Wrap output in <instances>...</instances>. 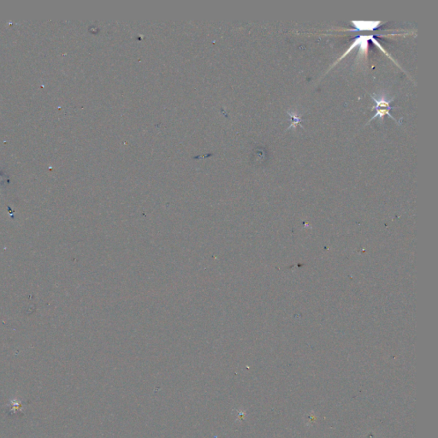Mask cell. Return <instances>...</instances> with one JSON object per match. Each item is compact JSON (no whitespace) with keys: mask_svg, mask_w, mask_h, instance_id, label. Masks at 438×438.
Returning <instances> with one entry per match:
<instances>
[{"mask_svg":"<svg viewBox=\"0 0 438 438\" xmlns=\"http://www.w3.org/2000/svg\"><path fill=\"white\" fill-rule=\"evenodd\" d=\"M370 96H371V98L374 101V106H372V109L373 110H375L376 111V110L379 109H387L390 111V110L397 108V106H392L390 105L394 101L395 97L390 98V97H389L388 92H380L379 93L371 94Z\"/></svg>","mask_w":438,"mask_h":438,"instance_id":"6da1fadb","label":"cell"},{"mask_svg":"<svg viewBox=\"0 0 438 438\" xmlns=\"http://www.w3.org/2000/svg\"><path fill=\"white\" fill-rule=\"evenodd\" d=\"M373 39V34H365V35H359L356 38L355 42L357 44V47H359V53L357 54L355 62L357 61H362L364 58H366L367 57V53H368V43L370 40Z\"/></svg>","mask_w":438,"mask_h":438,"instance_id":"7a4b0ae2","label":"cell"},{"mask_svg":"<svg viewBox=\"0 0 438 438\" xmlns=\"http://www.w3.org/2000/svg\"><path fill=\"white\" fill-rule=\"evenodd\" d=\"M352 26L355 29H350V32H358V31H373L383 23L380 21H351Z\"/></svg>","mask_w":438,"mask_h":438,"instance_id":"3957f363","label":"cell"},{"mask_svg":"<svg viewBox=\"0 0 438 438\" xmlns=\"http://www.w3.org/2000/svg\"><path fill=\"white\" fill-rule=\"evenodd\" d=\"M287 114L290 117V125L287 128L286 130L293 128L295 129L297 126H300L303 129V126L301 125V122L306 121V119L301 118L300 112L297 111H287Z\"/></svg>","mask_w":438,"mask_h":438,"instance_id":"277c9868","label":"cell"}]
</instances>
